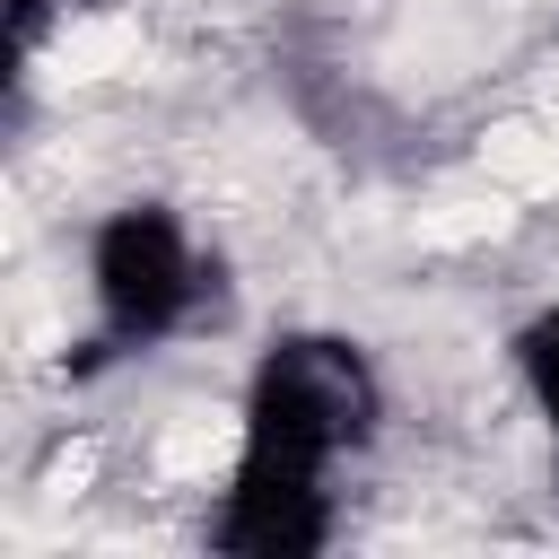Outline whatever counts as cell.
Instances as JSON below:
<instances>
[{"label":"cell","mask_w":559,"mask_h":559,"mask_svg":"<svg viewBox=\"0 0 559 559\" xmlns=\"http://www.w3.org/2000/svg\"><path fill=\"white\" fill-rule=\"evenodd\" d=\"M96 9H114V0H70V17H96Z\"/></svg>","instance_id":"8992f818"},{"label":"cell","mask_w":559,"mask_h":559,"mask_svg":"<svg viewBox=\"0 0 559 559\" xmlns=\"http://www.w3.org/2000/svg\"><path fill=\"white\" fill-rule=\"evenodd\" d=\"M0 26H9V96L26 105V79L52 44V26H70V0H0Z\"/></svg>","instance_id":"5b68a950"},{"label":"cell","mask_w":559,"mask_h":559,"mask_svg":"<svg viewBox=\"0 0 559 559\" xmlns=\"http://www.w3.org/2000/svg\"><path fill=\"white\" fill-rule=\"evenodd\" d=\"M384 437V376L349 332H280L236 402V445L245 454H280L306 472H341L349 454H367Z\"/></svg>","instance_id":"7a4b0ae2"},{"label":"cell","mask_w":559,"mask_h":559,"mask_svg":"<svg viewBox=\"0 0 559 559\" xmlns=\"http://www.w3.org/2000/svg\"><path fill=\"white\" fill-rule=\"evenodd\" d=\"M507 367H515V384H524V402H533V419L550 437V472H559V297L533 306L507 332Z\"/></svg>","instance_id":"277c9868"},{"label":"cell","mask_w":559,"mask_h":559,"mask_svg":"<svg viewBox=\"0 0 559 559\" xmlns=\"http://www.w3.org/2000/svg\"><path fill=\"white\" fill-rule=\"evenodd\" d=\"M87 306H96V341H87L96 367L148 358L227 306V262L218 245L192 236L175 201H114L87 227Z\"/></svg>","instance_id":"6da1fadb"},{"label":"cell","mask_w":559,"mask_h":559,"mask_svg":"<svg viewBox=\"0 0 559 559\" xmlns=\"http://www.w3.org/2000/svg\"><path fill=\"white\" fill-rule=\"evenodd\" d=\"M341 533V507H332V472H306V463H280V454H245L227 463V489L201 524L210 550L227 559H314L332 550Z\"/></svg>","instance_id":"3957f363"}]
</instances>
